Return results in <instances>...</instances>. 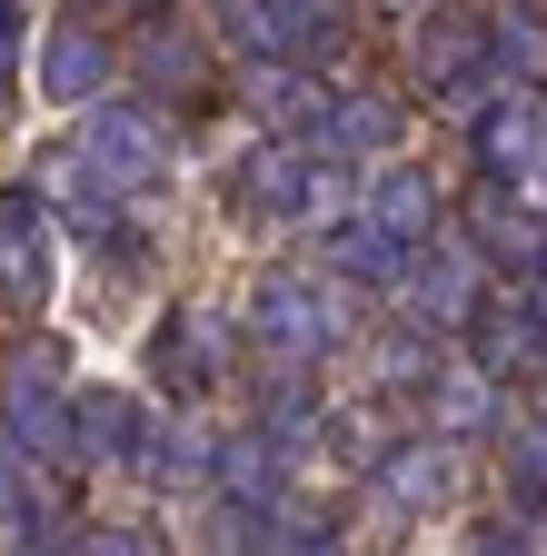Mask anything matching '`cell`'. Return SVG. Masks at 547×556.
<instances>
[{"mask_svg": "<svg viewBox=\"0 0 547 556\" xmlns=\"http://www.w3.org/2000/svg\"><path fill=\"white\" fill-rule=\"evenodd\" d=\"M458 348L477 368H488L508 397H527L537 378H547V318H537V299H527V278H498L488 299H477V318L458 328Z\"/></svg>", "mask_w": 547, "mask_h": 556, "instance_id": "cell-6", "label": "cell"}, {"mask_svg": "<svg viewBox=\"0 0 547 556\" xmlns=\"http://www.w3.org/2000/svg\"><path fill=\"white\" fill-rule=\"evenodd\" d=\"M359 208L398 239V249H419V239H438L448 219H458V199L438 189V169L428 160H408V150H388V160H369L359 169Z\"/></svg>", "mask_w": 547, "mask_h": 556, "instance_id": "cell-9", "label": "cell"}, {"mask_svg": "<svg viewBox=\"0 0 547 556\" xmlns=\"http://www.w3.org/2000/svg\"><path fill=\"white\" fill-rule=\"evenodd\" d=\"M239 318L229 308H170L150 328V388L160 397H210L220 378H239Z\"/></svg>", "mask_w": 547, "mask_h": 556, "instance_id": "cell-5", "label": "cell"}, {"mask_svg": "<svg viewBox=\"0 0 547 556\" xmlns=\"http://www.w3.org/2000/svg\"><path fill=\"white\" fill-rule=\"evenodd\" d=\"M498 289V268L488 258H477L458 229H438V239H419V249H408V268H398V318H419V328H438V338H458L468 318H477V299H488Z\"/></svg>", "mask_w": 547, "mask_h": 556, "instance_id": "cell-3", "label": "cell"}, {"mask_svg": "<svg viewBox=\"0 0 547 556\" xmlns=\"http://www.w3.org/2000/svg\"><path fill=\"white\" fill-rule=\"evenodd\" d=\"M378 11H419V0H378Z\"/></svg>", "mask_w": 547, "mask_h": 556, "instance_id": "cell-16", "label": "cell"}, {"mask_svg": "<svg viewBox=\"0 0 547 556\" xmlns=\"http://www.w3.org/2000/svg\"><path fill=\"white\" fill-rule=\"evenodd\" d=\"M80 160H90V189H100L110 208L150 199V189L170 179V160H179V150H170V110H160L150 90L120 100V110L90 100V110H80Z\"/></svg>", "mask_w": 547, "mask_h": 556, "instance_id": "cell-1", "label": "cell"}, {"mask_svg": "<svg viewBox=\"0 0 547 556\" xmlns=\"http://www.w3.org/2000/svg\"><path fill=\"white\" fill-rule=\"evenodd\" d=\"M21 90H30V50H21V30H0V119H11Z\"/></svg>", "mask_w": 547, "mask_h": 556, "instance_id": "cell-14", "label": "cell"}, {"mask_svg": "<svg viewBox=\"0 0 547 556\" xmlns=\"http://www.w3.org/2000/svg\"><path fill=\"white\" fill-rule=\"evenodd\" d=\"M458 486H468V438H438V428H428V438H398V447L369 457V497H378V517H408V527L448 517Z\"/></svg>", "mask_w": 547, "mask_h": 556, "instance_id": "cell-4", "label": "cell"}, {"mask_svg": "<svg viewBox=\"0 0 547 556\" xmlns=\"http://www.w3.org/2000/svg\"><path fill=\"white\" fill-rule=\"evenodd\" d=\"M338 30V0H220V40L239 60H309Z\"/></svg>", "mask_w": 547, "mask_h": 556, "instance_id": "cell-10", "label": "cell"}, {"mask_svg": "<svg viewBox=\"0 0 547 556\" xmlns=\"http://www.w3.org/2000/svg\"><path fill=\"white\" fill-rule=\"evenodd\" d=\"M419 417H428L438 438H468V447H477V438H488L498 417H508V388H498V378H488V368H477L468 348H458V358H438V378H428Z\"/></svg>", "mask_w": 547, "mask_h": 556, "instance_id": "cell-11", "label": "cell"}, {"mask_svg": "<svg viewBox=\"0 0 547 556\" xmlns=\"http://www.w3.org/2000/svg\"><path fill=\"white\" fill-rule=\"evenodd\" d=\"M140 90L170 110L179 90L199 100V90H210V40H199V30H150V50H140Z\"/></svg>", "mask_w": 547, "mask_h": 556, "instance_id": "cell-13", "label": "cell"}, {"mask_svg": "<svg viewBox=\"0 0 547 556\" xmlns=\"http://www.w3.org/2000/svg\"><path fill=\"white\" fill-rule=\"evenodd\" d=\"M488 60L547 90V0H488Z\"/></svg>", "mask_w": 547, "mask_h": 556, "instance_id": "cell-12", "label": "cell"}, {"mask_svg": "<svg viewBox=\"0 0 547 556\" xmlns=\"http://www.w3.org/2000/svg\"><path fill=\"white\" fill-rule=\"evenodd\" d=\"M458 239L488 258L498 278H537V258H547V208L518 189V179H498V169H477V189H468V208H458Z\"/></svg>", "mask_w": 547, "mask_h": 556, "instance_id": "cell-8", "label": "cell"}, {"mask_svg": "<svg viewBox=\"0 0 547 556\" xmlns=\"http://www.w3.org/2000/svg\"><path fill=\"white\" fill-rule=\"evenodd\" d=\"M60 11H100L110 21V11H129V0H60Z\"/></svg>", "mask_w": 547, "mask_h": 556, "instance_id": "cell-15", "label": "cell"}, {"mask_svg": "<svg viewBox=\"0 0 547 556\" xmlns=\"http://www.w3.org/2000/svg\"><path fill=\"white\" fill-rule=\"evenodd\" d=\"M50 299H60V208L40 189H11L0 199V308L40 318Z\"/></svg>", "mask_w": 547, "mask_h": 556, "instance_id": "cell-7", "label": "cell"}, {"mask_svg": "<svg viewBox=\"0 0 547 556\" xmlns=\"http://www.w3.org/2000/svg\"><path fill=\"white\" fill-rule=\"evenodd\" d=\"M129 80V60H120V40H110V21L100 11H60L40 40H30V100L40 110H90V100H110Z\"/></svg>", "mask_w": 547, "mask_h": 556, "instance_id": "cell-2", "label": "cell"}]
</instances>
